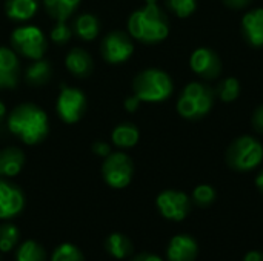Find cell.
Listing matches in <instances>:
<instances>
[{
	"label": "cell",
	"mask_w": 263,
	"mask_h": 261,
	"mask_svg": "<svg viewBox=\"0 0 263 261\" xmlns=\"http://www.w3.org/2000/svg\"><path fill=\"white\" fill-rule=\"evenodd\" d=\"M131 261H163L159 255L156 254H151V252H142V254H137L134 255Z\"/></svg>",
	"instance_id": "cell-35"
},
{
	"label": "cell",
	"mask_w": 263,
	"mask_h": 261,
	"mask_svg": "<svg viewBox=\"0 0 263 261\" xmlns=\"http://www.w3.org/2000/svg\"><path fill=\"white\" fill-rule=\"evenodd\" d=\"M140 98L137 97V95H131V97H128L126 100H125V109L128 111V112H136L137 109H139V106H140Z\"/></svg>",
	"instance_id": "cell-34"
},
{
	"label": "cell",
	"mask_w": 263,
	"mask_h": 261,
	"mask_svg": "<svg viewBox=\"0 0 263 261\" xmlns=\"http://www.w3.org/2000/svg\"><path fill=\"white\" fill-rule=\"evenodd\" d=\"M217 198V192L211 185H199L194 188L193 195H191V202L199 206V208H208L211 206Z\"/></svg>",
	"instance_id": "cell-27"
},
{
	"label": "cell",
	"mask_w": 263,
	"mask_h": 261,
	"mask_svg": "<svg viewBox=\"0 0 263 261\" xmlns=\"http://www.w3.org/2000/svg\"><path fill=\"white\" fill-rule=\"evenodd\" d=\"M105 249L116 260H125V258L131 257L134 252L133 242L120 232H114V234L108 235V238L105 242Z\"/></svg>",
	"instance_id": "cell-19"
},
{
	"label": "cell",
	"mask_w": 263,
	"mask_h": 261,
	"mask_svg": "<svg viewBox=\"0 0 263 261\" xmlns=\"http://www.w3.org/2000/svg\"><path fill=\"white\" fill-rule=\"evenodd\" d=\"M216 102V91L203 82H190L177 100V112L186 120L206 117Z\"/></svg>",
	"instance_id": "cell-3"
},
{
	"label": "cell",
	"mask_w": 263,
	"mask_h": 261,
	"mask_svg": "<svg viewBox=\"0 0 263 261\" xmlns=\"http://www.w3.org/2000/svg\"><path fill=\"white\" fill-rule=\"evenodd\" d=\"M166 6L179 18H188L196 12L197 0H166Z\"/></svg>",
	"instance_id": "cell-29"
},
{
	"label": "cell",
	"mask_w": 263,
	"mask_h": 261,
	"mask_svg": "<svg viewBox=\"0 0 263 261\" xmlns=\"http://www.w3.org/2000/svg\"><path fill=\"white\" fill-rule=\"evenodd\" d=\"M105 183L114 189L126 188L134 175V163L123 152H111L102 166Z\"/></svg>",
	"instance_id": "cell-7"
},
{
	"label": "cell",
	"mask_w": 263,
	"mask_h": 261,
	"mask_svg": "<svg viewBox=\"0 0 263 261\" xmlns=\"http://www.w3.org/2000/svg\"><path fill=\"white\" fill-rule=\"evenodd\" d=\"M74 28H76V34L82 40L91 42L99 35L100 23H99L97 17H94L92 14H82L76 18Z\"/></svg>",
	"instance_id": "cell-22"
},
{
	"label": "cell",
	"mask_w": 263,
	"mask_h": 261,
	"mask_svg": "<svg viewBox=\"0 0 263 261\" xmlns=\"http://www.w3.org/2000/svg\"><path fill=\"white\" fill-rule=\"evenodd\" d=\"M20 240L18 228L12 223L0 225V252H11Z\"/></svg>",
	"instance_id": "cell-26"
},
{
	"label": "cell",
	"mask_w": 263,
	"mask_h": 261,
	"mask_svg": "<svg viewBox=\"0 0 263 261\" xmlns=\"http://www.w3.org/2000/svg\"><path fill=\"white\" fill-rule=\"evenodd\" d=\"M156 206L163 218L170 222H183L191 212L193 202L182 191L166 189L157 195Z\"/></svg>",
	"instance_id": "cell-8"
},
{
	"label": "cell",
	"mask_w": 263,
	"mask_h": 261,
	"mask_svg": "<svg viewBox=\"0 0 263 261\" xmlns=\"http://www.w3.org/2000/svg\"><path fill=\"white\" fill-rule=\"evenodd\" d=\"M134 52V43L125 32L114 31L108 34L102 42V55L111 65L126 62Z\"/></svg>",
	"instance_id": "cell-11"
},
{
	"label": "cell",
	"mask_w": 263,
	"mask_h": 261,
	"mask_svg": "<svg viewBox=\"0 0 263 261\" xmlns=\"http://www.w3.org/2000/svg\"><path fill=\"white\" fill-rule=\"evenodd\" d=\"M199 255V245L194 237L188 234L174 235L166 248L168 261H196Z\"/></svg>",
	"instance_id": "cell-13"
},
{
	"label": "cell",
	"mask_w": 263,
	"mask_h": 261,
	"mask_svg": "<svg viewBox=\"0 0 263 261\" xmlns=\"http://www.w3.org/2000/svg\"><path fill=\"white\" fill-rule=\"evenodd\" d=\"M11 42L15 51L31 60L42 58L46 51V37L43 31L34 25L15 28L11 34Z\"/></svg>",
	"instance_id": "cell-6"
},
{
	"label": "cell",
	"mask_w": 263,
	"mask_h": 261,
	"mask_svg": "<svg viewBox=\"0 0 263 261\" xmlns=\"http://www.w3.org/2000/svg\"><path fill=\"white\" fill-rule=\"evenodd\" d=\"M245 42L253 48H263V8L248 11L240 22Z\"/></svg>",
	"instance_id": "cell-14"
},
{
	"label": "cell",
	"mask_w": 263,
	"mask_h": 261,
	"mask_svg": "<svg viewBox=\"0 0 263 261\" xmlns=\"http://www.w3.org/2000/svg\"><path fill=\"white\" fill-rule=\"evenodd\" d=\"M225 6L231 8V9H243L247 6L251 5L253 0H222Z\"/></svg>",
	"instance_id": "cell-33"
},
{
	"label": "cell",
	"mask_w": 263,
	"mask_h": 261,
	"mask_svg": "<svg viewBox=\"0 0 263 261\" xmlns=\"http://www.w3.org/2000/svg\"><path fill=\"white\" fill-rule=\"evenodd\" d=\"M251 125L254 128L256 132L263 134V105L257 106L253 112V117H251Z\"/></svg>",
	"instance_id": "cell-31"
},
{
	"label": "cell",
	"mask_w": 263,
	"mask_h": 261,
	"mask_svg": "<svg viewBox=\"0 0 263 261\" xmlns=\"http://www.w3.org/2000/svg\"><path fill=\"white\" fill-rule=\"evenodd\" d=\"M92 152H94L96 155H100V157H108V155L111 154V148H109V145L105 143V142H96V143L92 145Z\"/></svg>",
	"instance_id": "cell-32"
},
{
	"label": "cell",
	"mask_w": 263,
	"mask_h": 261,
	"mask_svg": "<svg viewBox=\"0 0 263 261\" xmlns=\"http://www.w3.org/2000/svg\"><path fill=\"white\" fill-rule=\"evenodd\" d=\"M72 35V29L65 23V20H59L55 23V26L52 28L51 31V38L54 43H59V45H63L66 43Z\"/></svg>",
	"instance_id": "cell-30"
},
{
	"label": "cell",
	"mask_w": 263,
	"mask_h": 261,
	"mask_svg": "<svg viewBox=\"0 0 263 261\" xmlns=\"http://www.w3.org/2000/svg\"><path fill=\"white\" fill-rule=\"evenodd\" d=\"M225 162L236 172H250L263 162V145L253 135H240L227 148Z\"/></svg>",
	"instance_id": "cell-5"
},
{
	"label": "cell",
	"mask_w": 263,
	"mask_h": 261,
	"mask_svg": "<svg viewBox=\"0 0 263 261\" xmlns=\"http://www.w3.org/2000/svg\"><path fill=\"white\" fill-rule=\"evenodd\" d=\"M134 95L140 98V102L146 103H162L168 100L174 91V83L168 72L149 68L139 72L133 82Z\"/></svg>",
	"instance_id": "cell-4"
},
{
	"label": "cell",
	"mask_w": 263,
	"mask_h": 261,
	"mask_svg": "<svg viewBox=\"0 0 263 261\" xmlns=\"http://www.w3.org/2000/svg\"><path fill=\"white\" fill-rule=\"evenodd\" d=\"M214 91H216V97L220 102L233 103L239 98V95L242 92V86L236 77H225L223 80L219 82V85Z\"/></svg>",
	"instance_id": "cell-24"
},
{
	"label": "cell",
	"mask_w": 263,
	"mask_h": 261,
	"mask_svg": "<svg viewBox=\"0 0 263 261\" xmlns=\"http://www.w3.org/2000/svg\"><path fill=\"white\" fill-rule=\"evenodd\" d=\"M243 261H263V252L262 251H250L245 254Z\"/></svg>",
	"instance_id": "cell-36"
},
{
	"label": "cell",
	"mask_w": 263,
	"mask_h": 261,
	"mask_svg": "<svg viewBox=\"0 0 263 261\" xmlns=\"http://www.w3.org/2000/svg\"><path fill=\"white\" fill-rule=\"evenodd\" d=\"M51 261H85L82 251L72 243H62L51 255Z\"/></svg>",
	"instance_id": "cell-28"
},
{
	"label": "cell",
	"mask_w": 263,
	"mask_h": 261,
	"mask_svg": "<svg viewBox=\"0 0 263 261\" xmlns=\"http://www.w3.org/2000/svg\"><path fill=\"white\" fill-rule=\"evenodd\" d=\"M129 35L142 43L163 42L170 34V23L166 14L157 3H145L143 8L134 11L128 18Z\"/></svg>",
	"instance_id": "cell-1"
},
{
	"label": "cell",
	"mask_w": 263,
	"mask_h": 261,
	"mask_svg": "<svg viewBox=\"0 0 263 261\" xmlns=\"http://www.w3.org/2000/svg\"><path fill=\"white\" fill-rule=\"evenodd\" d=\"M25 208V195L22 189L6 180H0V220L17 217Z\"/></svg>",
	"instance_id": "cell-12"
},
{
	"label": "cell",
	"mask_w": 263,
	"mask_h": 261,
	"mask_svg": "<svg viewBox=\"0 0 263 261\" xmlns=\"http://www.w3.org/2000/svg\"><path fill=\"white\" fill-rule=\"evenodd\" d=\"M190 68L191 71L203 78V80H214L222 74V58L220 55L206 46H200L193 51L190 57Z\"/></svg>",
	"instance_id": "cell-10"
},
{
	"label": "cell",
	"mask_w": 263,
	"mask_h": 261,
	"mask_svg": "<svg viewBox=\"0 0 263 261\" xmlns=\"http://www.w3.org/2000/svg\"><path fill=\"white\" fill-rule=\"evenodd\" d=\"M145 3H157V0H145Z\"/></svg>",
	"instance_id": "cell-39"
},
{
	"label": "cell",
	"mask_w": 263,
	"mask_h": 261,
	"mask_svg": "<svg viewBox=\"0 0 263 261\" xmlns=\"http://www.w3.org/2000/svg\"><path fill=\"white\" fill-rule=\"evenodd\" d=\"M256 188L260 191V194H263V169L257 174V177H256Z\"/></svg>",
	"instance_id": "cell-37"
},
{
	"label": "cell",
	"mask_w": 263,
	"mask_h": 261,
	"mask_svg": "<svg viewBox=\"0 0 263 261\" xmlns=\"http://www.w3.org/2000/svg\"><path fill=\"white\" fill-rule=\"evenodd\" d=\"M25 166V154L15 146H9L0 151V177L11 178L20 174Z\"/></svg>",
	"instance_id": "cell-16"
},
{
	"label": "cell",
	"mask_w": 263,
	"mask_h": 261,
	"mask_svg": "<svg viewBox=\"0 0 263 261\" xmlns=\"http://www.w3.org/2000/svg\"><path fill=\"white\" fill-rule=\"evenodd\" d=\"M6 115V106L0 102V122L3 120V117Z\"/></svg>",
	"instance_id": "cell-38"
},
{
	"label": "cell",
	"mask_w": 263,
	"mask_h": 261,
	"mask_svg": "<svg viewBox=\"0 0 263 261\" xmlns=\"http://www.w3.org/2000/svg\"><path fill=\"white\" fill-rule=\"evenodd\" d=\"M55 109L59 117L65 123H76L83 117L86 111V97L77 88L62 86L60 94L57 97Z\"/></svg>",
	"instance_id": "cell-9"
},
{
	"label": "cell",
	"mask_w": 263,
	"mask_h": 261,
	"mask_svg": "<svg viewBox=\"0 0 263 261\" xmlns=\"http://www.w3.org/2000/svg\"><path fill=\"white\" fill-rule=\"evenodd\" d=\"M15 261H46V251L35 240H26L18 246Z\"/></svg>",
	"instance_id": "cell-25"
},
{
	"label": "cell",
	"mask_w": 263,
	"mask_h": 261,
	"mask_svg": "<svg viewBox=\"0 0 263 261\" xmlns=\"http://www.w3.org/2000/svg\"><path fill=\"white\" fill-rule=\"evenodd\" d=\"M80 0H43L46 12L54 20H65L71 17V14L77 9Z\"/></svg>",
	"instance_id": "cell-21"
},
{
	"label": "cell",
	"mask_w": 263,
	"mask_h": 261,
	"mask_svg": "<svg viewBox=\"0 0 263 261\" xmlns=\"http://www.w3.org/2000/svg\"><path fill=\"white\" fill-rule=\"evenodd\" d=\"M0 261H2V258H0Z\"/></svg>",
	"instance_id": "cell-40"
},
{
	"label": "cell",
	"mask_w": 263,
	"mask_h": 261,
	"mask_svg": "<svg viewBox=\"0 0 263 261\" xmlns=\"http://www.w3.org/2000/svg\"><path fill=\"white\" fill-rule=\"evenodd\" d=\"M8 129L23 143L37 145L48 135V115L35 105H20L9 114Z\"/></svg>",
	"instance_id": "cell-2"
},
{
	"label": "cell",
	"mask_w": 263,
	"mask_h": 261,
	"mask_svg": "<svg viewBox=\"0 0 263 261\" xmlns=\"http://www.w3.org/2000/svg\"><path fill=\"white\" fill-rule=\"evenodd\" d=\"M66 68L71 74L77 75V77H88L91 69H92V60L91 55L80 49V48H74L68 52L66 55Z\"/></svg>",
	"instance_id": "cell-18"
},
{
	"label": "cell",
	"mask_w": 263,
	"mask_h": 261,
	"mask_svg": "<svg viewBox=\"0 0 263 261\" xmlns=\"http://www.w3.org/2000/svg\"><path fill=\"white\" fill-rule=\"evenodd\" d=\"M18 80V60L15 54L0 46V89L14 88Z\"/></svg>",
	"instance_id": "cell-15"
},
{
	"label": "cell",
	"mask_w": 263,
	"mask_h": 261,
	"mask_svg": "<svg viewBox=\"0 0 263 261\" xmlns=\"http://www.w3.org/2000/svg\"><path fill=\"white\" fill-rule=\"evenodd\" d=\"M51 63L48 60L43 58H37L34 60L28 68H26V80L31 85H43L51 78Z\"/></svg>",
	"instance_id": "cell-23"
},
{
	"label": "cell",
	"mask_w": 263,
	"mask_h": 261,
	"mask_svg": "<svg viewBox=\"0 0 263 261\" xmlns=\"http://www.w3.org/2000/svg\"><path fill=\"white\" fill-rule=\"evenodd\" d=\"M39 9V0H6L5 12L11 20L25 22L34 17Z\"/></svg>",
	"instance_id": "cell-17"
},
{
	"label": "cell",
	"mask_w": 263,
	"mask_h": 261,
	"mask_svg": "<svg viewBox=\"0 0 263 261\" xmlns=\"http://www.w3.org/2000/svg\"><path fill=\"white\" fill-rule=\"evenodd\" d=\"M111 138L117 148L126 149V148H133L137 145V142L140 138V132H139L137 126H134L133 123H120L119 126L114 128Z\"/></svg>",
	"instance_id": "cell-20"
}]
</instances>
